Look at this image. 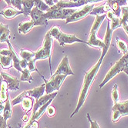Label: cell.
<instances>
[{"mask_svg": "<svg viewBox=\"0 0 128 128\" xmlns=\"http://www.w3.org/2000/svg\"><path fill=\"white\" fill-rule=\"evenodd\" d=\"M104 60V57H100V60H98V62L95 64V65L85 74L84 79V83H83V85H82L80 92L78 104L76 105V107L75 109V110L74 111V113L70 115V118H72L74 115H76L80 111V108L83 106L84 104H85V101L87 98L88 94L90 92V87H91V86H92L93 83L94 82V80L96 77V75L98 74L100 66H101V65H102Z\"/></svg>", "mask_w": 128, "mask_h": 128, "instance_id": "1", "label": "cell"}, {"mask_svg": "<svg viewBox=\"0 0 128 128\" xmlns=\"http://www.w3.org/2000/svg\"><path fill=\"white\" fill-rule=\"evenodd\" d=\"M106 18V14L102 16H96V20L93 24L92 28H91L90 33L89 36V41L87 42V45L90 46L99 50H103L104 48L105 45L104 40H100L97 38V32Z\"/></svg>", "mask_w": 128, "mask_h": 128, "instance_id": "2", "label": "cell"}, {"mask_svg": "<svg viewBox=\"0 0 128 128\" xmlns=\"http://www.w3.org/2000/svg\"><path fill=\"white\" fill-rule=\"evenodd\" d=\"M128 62V52L124 55L123 57L120 59V60H118L114 65L110 68V70H109V72L106 74L104 81L101 84H100L99 87L101 89L103 88L110 80H111L113 78H114L116 75H118L120 72L124 71V69L125 66L126 65V63Z\"/></svg>", "mask_w": 128, "mask_h": 128, "instance_id": "3", "label": "cell"}, {"mask_svg": "<svg viewBox=\"0 0 128 128\" xmlns=\"http://www.w3.org/2000/svg\"><path fill=\"white\" fill-rule=\"evenodd\" d=\"M76 10L72 8H59L56 5L50 7V11L45 12V16L46 20H66L69 17H70L74 12H76Z\"/></svg>", "mask_w": 128, "mask_h": 128, "instance_id": "4", "label": "cell"}, {"mask_svg": "<svg viewBox=\"0 0 128 128\" xmlns=\"http://www.w3.org/2000/svg\"><path fill=\"white\" fill-rule=\"evenodd\" d=\"M42 79L45 80V84H46V94H50L54 92H57L60 90L62 83L64 82L67 77L66 75H56L54 76L52 75L50 80L46 81L44 77L42 76Z\"/></svg>", "mask_w": 128, "mask_h": 128, "instance_id": "5", "label": "cell"}, {"mask_svg": "<svg viewBox=\"0 0 128 128\" xmlns=\"http://www.w3.org/2000/svg\"><path fill=\"white\" fill-rule=\"evenodd\" d=\"M94 4H87L84 6L83 8H81L80 10H76V12H74L70 17L66 20V23H72V22H76L77 21H80L81 20H84L85 17H86L88 15L90 14L92 10L94 8Z\"/></svg>", "mask_w": 128, "mask_h": 128, "instance_id": "6", "label": "cell"}, {"mask_svg": "<svg viewBox=\"0 0 128 128\" xmlns=\"http://www.w3.org/2000/svg\"><path fill=\"white\" fill-rule=\"evenodd\" d=\"M30 16L35 26H45L48 25V20L45 16V12L34 7L31 11Z\"/></svg>", "mask_w": 128, "mask_h": 128, "instance_id": "7", "label": "cell"}, {"mask_svg": "<svg viewBox=\"0 0 128 128\" xmlns=\"http://www.w3.org/2000/svg\"><path fill=\"white\" fill-rule=\"evenodd\" d=\"M52 75L56 76V75H66V76H74V72H72L70 65V62H69V59L67 56H65L61 62L60 63V65L56 70V71L55 72V74H53Z\"/></svg>", "mask_w": 128, "mask_h": 128, "instance_id": "8", "label": "cell"}, {"mask_svg": "<svg viewBox=\"0 0 128 128\" xmlns=\"http://www.w3.org/2000/svg\"><path fill=\"white\" fill-rule=\"evenodd\" d=\"M56 40H58L61 46H66L67 44H72L75 42H80L87 45V42H85L83 40H80V38L76 37L75 35L63 33L62 32L60 33Z\"/></svg>", "mask_w": 128, "mask_h": 128, "instance_id": "9", "label": "cell"}, {"mask_svg": "<svg viewBox=\"0 0 128 128\" xmlns=\"http://www.w3.org/2000/svg\"><path fill=\"white\" fill-rule=\"evenodd\" d=\"M0 74H1L4 81L6 82L8 90H10V91L19 90L20 82H21L20 80H18L17 78L12 76L10 74H8L5 72H0Z\"/></svg>", "mask_w": 128, "mask_h": 128, "instance_id": "10", "label": "cell"}, {"mask_svg": "<svg viewBox=\"0 0 128 128\" xmlns=\"http://www.w3.org/2000/svg\"><path fill=\"white\" fill-rule=\"evenodd\" d=\"M113 32L114 30L110 28V21L108 20L107 22V27L106 30V34L104 36V48L102 50V55L101 57H105L110 47L111 46V42H112V36H113Z\"/></svg>", "mask_w": 128, "mask_h": 128, "instance_id": "11", "label": "cell"}, {"mask_svg": "<svg viewBox=\"0 0 128 128\" xmlns=\"http://www.w3.org/2000/svg\"><path fill=\"white\" fill-rule=\"evenodd\" d=\"M57 94H58L57 92H54V93L50 94L44 95L42 97H40L38 100H36V101L35 102V104H34V105H33V110H32V116H31L30 118H32L35 116L36 113L37 112V110L41 106H42L44 104H46L48 101H50V100L54 99L57 96Z\"/></svg>", "mask_w": 128, "mask_h": 128, "instance_id": "12", "label": "cell"}, {"mask_svg": "<svg viewBox=\"0 0 128 128\" xmlns=\"http://www.w3.org/2000/svg\"><path fill=\"white\" fill-rule=\"evenodd\" d=\"M111 11L118 17L121 16V7L127 6V0H107Z\"/></svg>", "mask_w": 128, "mask_h": 128, "instance_id": "13", "label": "cell"}, {"mask_svg": "<svg viewBox=\"0 0 128 128\" xmlns=\"http://www.w3.org/2000/svg\"><path fill=\"white\" fill-rule=\"evenodd\" d=\"M88 2L86 0H80V2H74L72 1H63V0H59V2L56 4V6L62 8H77L87 5Z\"/></svg>", "mask_w": 128, "mask_h": 128, "instance_id": "14", "label": "cell"}, {"mask_svg": "<svg viewBox=\"0 0 128 128\" xmlns=\"http://www.w3.org/2000/svg\"><path fill=\"white\" fill-rule=\"evenodd\" d=\"M0 15L4 16L7 20H12L14 18L17 17L18 16L23 15V12L18 10L17 8H15L12 6H8L4 10L0 12Z\"/></svg>", "mask_w": 128, "mask_h": 128, "instance_id": "15", "label": "cell"}, {"mask_svg": "<svg viewBox=\"0 0 128 128\" xmlns=\"http://www.w3.org/2000/svg\"><path fill=\"white\" fill-rule=\"evenodd\" d=\"M45 91H46V84H44L39 87H36L35 89L30 90H26V93L28 94V96L33 97L36 101V100H38L40 97L44 96Z\"/></svg>", "mask_w": 128, "mask_h": 128, "instance_id": "16", "label": "cell"}, {"mask_svg": "<svg viewBox=\"0 0 128 128\" xmlns=\"http://www.w3.org/2000/svg\"><path fill=\"white\" fill-rule=\"evenodd\" d=\"M106 17L108 20L110 21V28L114 31L116 30H117L118 28L121 27V24H120V18L116 16L112 11L108 12L106 14Z\"/></svg>", "mask_w": 128, "mask_h": 128, "instance_id": "17", "label": "cell"}, {"mask_svg": "<svg viewBox=\"0 0 128 128\" xmlns=\"http://www.w3.org/2000/svg\"><path fill=\"white\" fill-rule=\"evenodd\" d=\"M10 38V30L8 25L0 23V42H6Z\"/></svg>", "mask_w": 128, "mask_h": 128, "instance_id": "18", "label": "cell"}, {"mask_svg": "<svg viewBox=\"0 0 128 128\" xmlns=\"http://www.w3.org/2000/svg\"><path fill=\"white\" fill-rule=\"evenodd\" d=\"M111 11V8L110 7L109 4L106 2L105 4L102 6H99L96 7H94L92 12H90V16H102L104 14H106L108 12Z\"/></svg>", "mask_w": 128, "mask_h": 128, "instance_id": "19", "label": "cell"}, {"mask_svg": "<svg viewBox=\"0 0 128 128\" xmlns=\"http://www.w3.org/2000/svg\"><path fill=\"white\" fill-rule=\"evenodd\" d=\"M35 27L33 22L31 21H26L23 22L19 24V28H18V31L21 34H27L29 33L32 29Z\"/></svg>", "mask_w": 128, "mask_h": 128, "instance_id": "20", "label": "cell"}, {"mask_svg": "<svg viewBox=\"0 0 128 128\" xmlns=\"http://www.w3.org/2000/svg\"><path fill=\"white\" fill-rule=\"evenodd\" d=\"M22 11L23 12V15L25 16H30L31 11L35 7L34 0H22Z\"/></svg>", "mask_w": 128, "mask_h": 128, "instance_id": "21", "label": "cell"}, {"mask_svg": "<svg viewBox=\"0 0 128 128\" xmlns=\"http://www.w3.org/2000/svg\"><path fill=\"white\" fill-rule=\"evenodd\" d=\"M6 42H7V43H8V48H10V49L12 50V61H13V67H14L16 70H18L19 72H22L23 70H22V68L20 67V61H21V60H20L19 57H18V56L16 55V51H15V50L13 49L12 46L11 45V43H10V40L7 41Z\"/></svg>", "mask_w": 128, "mask_h": 128, "instance_id": "22", "label": "cell"}, {"mask_svg": "<svg viewBox=\"0 0 128 128\" xmlns=\"http://www.w3.org/2000/svg\"><path fill=\"white\" fill-rule=\"evenodd\" d=\"M12 100L8 96V100L6 101V106H5V109L3 111V114L2 116L4 118V120L6 121H7L8 119H10L12 117Z\"/></svg>", "mask_w": 128, "mask_h": 128, "instance_id": "23", "label": "cell"}, {"mask_svg": "<svg viewBox=\"0 0 128 128\" xmlns=\"http://www.w3.org/2000/svg\"><path fill=\"white\" fill-rule=\"evenodd\" d=\"M112 110H118L124 114V116H128V103L124 102H117L114 104Z\"/></svg>", "mask_w": 128, "mask_h": 128, "instance_id": "24", "label": "cell"}, {"mask_svg": "<svg viewBox=\"0 0 128 128\" xmlns=\"http://www.w3.org/2000/svg\"><path fill=\"white\" fill-rule=\"evenodd\" d=\"M0 66L4 70H8L13 66V61L11 56H0Z\"/></svg>", "mask_w": 128, "mask_h": 128, "instance_id": "25", "label": "cell"}, {"mask_svg": "<svg viewBox=\"0 0 128 128\" xmlns=\"http://www.w3.org/2000/svg\"><path fill=\"white\" fill-rule=\"evenodd\" d=\"M33 105H34L33 100L30 96H26V98H24V100H22V110H23L26 114H28L29 112H30L32 110Z\"/></svg>", "mask_w": 128, "mask_h": 128, "instance_id": "26", "label": "cell"}, {"mask_svg": "<svg viewBox=\"0 0 128 128\" xmlns=\"http://www.w3.org/2000/svg\"><path fill=\"white\" fill-rule=\"evenodd\" d=\"M116 46H117L119 52H121L124 55H125L126 53L128 52L127 44L124 40H122L121 39H120L119 37H116Z\"/></svg>", "mask_w": 128, "mask_h": 128, "instance_id": "27", "label": "cell"}, {"mask_svg": "<svg viewBox=\"0 0 128 128\" xmlns=\"http://www.w3.org/2000/svg\"><path fill=\"white\" fill-rule=\"evenodd\" d=\"M20 56L22 59L26 60L27 61H30L31 60H33L35 58V55H36V52H32L30 50H22L20 51Z\"/></svg>", "mask_w": 128, "mask_h": 128, "instance_id": "28", "label": "cell"}, {"mask_svg": "<svg viewBox=\"0 0 128 128\" xmlns=\"http://www.w3.org/2000/svg\"><path fill=\"white\" fill-rule=\"evenodd\" d=\"M8 86H7V84L6 82L3 81L2 84H1V90H0V100H2V101L6 102V100H8Z\"/></svg>", "mask_w": 128, "mask_h": 128, "instance_id": "29", "label": "cell"}, {"mask_svg": "<svg viewBox=\"0 0 128 128\" xmlns=\"http://www.w3.org/2000/svg\"><path fill=\"white\" fill-rule=\"evenodd\" d=\"M34 3H35V7H36L40 10L44 12H46L50 10V7L43 0H34Z\"/></svg>", "mask_w": 128, "mask_h": 128, "instance_id": "30", "label": "cell"}, {"mask_svg": "<svg viewBox=\"0 0 128 128\" xmlns=\"http://www.w3.org/2000/svg\"><path fill=\"white\" fill-rule=\"evenodd\" d=\"M20 81L22 82H27V83L31 84L33 81V78L31 76V72L29 70V69L27 68L26 70H23L22 72V76L20 78Z\"/></svg>", "mask_w": 128, "mask_h": 128, "instance_id": "31", "label": "cell"}, {"mask_svg": "<svg viewBox=\"0 0 128 128\" xmlns=\"http://www.w3.org/2000/svg\"><path fill=\"white\" fill-rule=\"evenodd\" d=\"M128 22V6L121 7V16H120V24L121 27L124 24Z\"/></svg>", "mask_w": 128, "mask_h": 128, "instance_id": "32", "label": "cell"}, {"mask_svg": "<svg viewBox=\"0 0 128 128\" xmlns=\"http://www.w3.org/2000/svg\"><path fill=\"white\" fill-rule=\"evenodd\" d=\"M26 96H28V94L26 93V91H23L22 94H20L19 96L17 97H16L15 99H13L12 100V106H16L17 104H22V100H24V98H26Z\"/></svg>", "mask_w": 128, "mask_h": 128, "instance_id": "33", "label": "cell"}, {"mask_svg": "<svg viewBox=\"0 0 128 128\" xmlns=\"http://www.w3.org/2000/svg\"><path fill=\"white\" fill-rule=\"evenodd\" d=\"M111 96H112V100H114V104L119 102V100H120V94H119V91H118L117 84H115L113 87L112 92H111Z\"/></svg>", "mask_w": 128, "mask_h": 128, "instance_id": "34", "label": "cell"}, {"mask_svg": "<svg viewBox=\"0 0 128 128\" xmlns=\"http://www.w3.org/2000/svg\"><path fill=\"white\" fill-rule=\"evenodd\" d=\"M122 116H124L120 111L112 110V121L113 122H117Z\"/></svg>", "mask_w": 128, "mask_h": 128, "instance_id": "35", "label": "cell"}, {"mask_svg": "<svg viewBox=\"0 0 128 128\" xmlns=\"http://www.w3.org/2000/svg\"><path fill=\"white\" fill-rule=\"evenodd\" d=\"M36 60L33 59V60H31L28 62V69L29 70L32 72H37L38 74H40V72L37 70V68H36Z\"/></svg>", "mask_w": 128, "mask_h": 128, "instance_id": "36", "label": "cell"}, {"mask_svg": "<svg viewBox=\"0 0 128 128\" xmlns=\"http://www.w3.org/2000/svg\"><path fill=\"white\" fill-rule=\"evenodd\" d=\"M86 117L88 119L89 122L90 123V128H100V126L98 124V123L96 122V120H93L92 119H91L90 114L89 113L86 114Z\"/></svg>", "mask_w": 128, "mask_h": 128, "instance_id": "37", "label": "cell"}, {"mask_svg": "<svg viewBox=\"0 0 128 128\" xmlns=\"http://www.w3.org/2000/svg\"><path fill=\"white\" fill-rule=\"evenodd\" d=\"M46 114L48 115V116L50 117H52L56 114V109L54 108V106H49L47 110H46Z\"/></svg>", "mask_w": 128, "mask_h": 128, "instance_id": "38", "label": "cell"}, {"mask_svg": "<svg viewBox=\"0 0 128 128\" xmlns=\"http://www.w3.org/2000/svg\"><path fill=\"white\" fill-rule=\"evenodd\" d=\"M22 0H15V3H14L13 7L16 8H17L18 10L22 11Z\"/></svg>", "mask_w": 128, "mask_h": 128, "instance_id": "39", "label": "cell"}, {"mask_svg": "<svg viewBox=\"0 0 128 128\" xmlns=\"http://www.w3.org/2000/svg\"><path fill=\"white\" fill-rule=\"evenodd\" d=\"M20 67L22 68V70H26L28 68V61L22 59L20 61Z\"/></svg>", "mask_w": 128, "mask_h": 128, "instance_id": "40", "label": "cell"}, {"mask_svg": "<svg viewBox=\"0 0 128 128\" xmlns=\"http://www.w3.org/2000/svg\"><path fill=\"white\" fill-rule=\"evenodd\" d=\"M7 121L4 120L2 115H0V128H7Z\"/></svg>", "mask_w": 128, "mask_h": 128, "instance_id": "41", "label": "cell"}, {"mask_svg": "<svg viewBox=\"0 0 128 128\" xmlns=\"http://www.w3.org/2000/svg\"><path fill=\"white\" fill-rule=\"evenodd\" d=\"M5 106H6V102L2 101V100H0V115L3 114V111L5 109Z\"/></svg>", "mask_w": 128, "mask_h": 128, "instance_id": "42", "label": "cell"}, {"mask_svg": "<svg viewBox=\"0 0 128 128\" xmlns=\"http://www.w3.org/2000/svg\"><path fill=\"white\" fill-rule=\"evenodd\" d=\"M43 1L46 3L50 7H52V6H55L56 4L54 3V2H53V0H43Z\"/></svg>", "mask_w": 128, "mask_h": 128, "instance_id": "43", "label": "cell"}, {"mask_svg": "<svg viewBox=\"0 0 128 128\" xmlns=\"http://www.w3.org/2000/svg\"><path fill=\"white\" fill-rule=\"evenodd\" d=\"M30 117H29V116H28V114H26L25 115H23V116H22V120H23V122H25V123H27L29 120H30Z\"/></svg>", "mask_w": 128, "mask_h": 128, "instance_id": "44", "label": "cell"}, {"mask_svg": "<svg viewBox=\"0 0 128 128\" xmlns=\"http://www.w3.org/2000/svg\"><path fill=\"white\" fill-rule=\"evenodd\" d=\"M39 127V123L37 120H34L32 122V124L31 126V128H38Z\"/></svg>", "mask_w": 128, "mask_h": 128, "instance_id": "45", "label": "cell"}, {"mask_svg": "<svg viewBox=\"0 0 128 128\" xmlns=\"http://www.w3.org/2000/svg\"><path fill=\"white\" fill-rule=\"evenodd\" d=\"M122 27L124 28V31L126 32V34H127V36H128V22H127L126 23L124 24V25L122 26Z\"/></svg>", "mask_w": 128, "mask_h": 128, "instance_id": "46", "label": "cell"}, {"mask_svg": "<svg viewBox=\"0 0 128 128\" xmlns=\"http://www.w3.org/2000/svg\"><path fill=\"white\" fill-rule=\"evenodd\" d=\"M102 0H86V2H88V4H94L96 2H101Z\"/></svg>", "mask_w": 128, "mask_h": 128, "instance_id": "47", "label": "cell"}, {"mask_svg": "<svg viewBox=\"0 0 128 128\" xmlns=\"http://www.w3.org/2000/svg\"><path fill=\"white\" fill-rule=\"evenodd\" d=\"M124 72H125V74L128 76V62L126 63V65L125 66V67H124V71H123Z\"/></svg>", "mask_w": 128, "mask_h": 128, "instance_id": "48", "label": "cell"}, {"mask_svg": "<svg viewBox=\"0 0 128 128\" xmlns=\"http://www.w3.org/2000/svg\"><path fill=\"white\" fill-rule=\"evenodd\" d=\"M4 1L6 2V4L8 6H12V2H11V0H4Z\"/></svg>", "mask_w": 128, "mask_h": 128, "instance_id": "49", "label": "cell"}, {"mask_svg": "<svg viewBox=\"0 0 128 128\" xmlns=\"http://www.w3.org/2000/svg\"><path fill=\"white\" fill-rule=\"evenodd\" d=\"M71 1H72V2H80V0H71Z\"/></svg>", "mask_w": 128, "mask_h": 128, "instance_id": "50", "label": "cell"}, {"mask_svg": "<svg viewBox=\"0 0 128 128\" xmlns=\"http://www.w3.org/2000/svg\"><path fill=\"white\" fill-rule=\"evenodd\" d=\"M53 2H54V3H55V4H56V3L59 2V0H53Z\"/></svg>", "mask_w": 128, "mask_h": 128, "instance_id": "51", "label": "cell"}, {"mask_svg": "<svg viewBox=\"0 0 128 128\" xmlns=\"http://www.w3.org/2000/svg\"><path fill=\"white\" fill-rule=\"evenodd\" d=\"M0 90H1V85H0Z\"/></svg>", "mask_w": 128, "mask_h": 128, "instance_id": "52", "label": "cell"}, {"mask_svg": "<svg viewBox=\"0 0 128 128\" xmlns=\"http://www.w3.org/2000/svg\"><path fill=\"white\" fill-rule=\"evenodd\" d=\"M127 5H128V0H127Z\"/></svg>", "mask_w": 128, "mask_h": 128, "instance_id": "53", "label": "cell"}, {"mask_svg": "<svg viewBox=\"0 0 128 128\" xmlns=\"http://www.w3.org/2000/svg\"><path fill=\"white\" fill-rule=\"evenodd\" d=\"M126 102H127V103H128V100H127V101H126Z\"/></svg>", "mask_w": 128, "mask_h": 128, "instance_id": "54", "label": "cell"}, {"mask_svg": "<svg viewBox=\"0 0 128 128\" xmlns=\"http://www.w3.org/2000/svg\"><path fill=\"white\" fill-rule=\"evenodd\" d=\"M0 1H1V0H0Z\"/></svg>", "mask_w": 128, "mask_h": 128, "instance_id": "55", "label": "cell"}]
</instances>
